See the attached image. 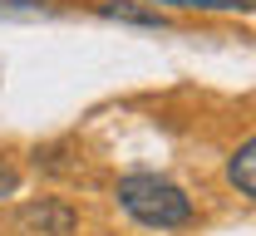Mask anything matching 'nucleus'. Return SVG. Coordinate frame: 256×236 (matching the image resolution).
Wrapping results in <instances>:
<instances>
[{
  "label": "nucleus",
  "mask_w": 256,
  "mask_h": 236,
  "mask_svg": "<svg viewBox=\"0 0 256 236\" xmlns=\"http://www.w3.org/2000/svg\"><path fill=\"white\" fill-rule=\"evenodd\" d=\"M114 197H118V207H124L138 227H148V232H178V227H188L192 217H197L192 197L172 177H158V172H128V177H118Z\"/></svg>",
  "instance_id": "f257e3e1"
},
{
  "label": "nucleus",
  "mask_w": 256,
  "mask_h": 236,
  "mask_svg": "<svg viewBox=\"0 0 256 236\" xmlns=\"http://www.w3.org/2000/svg\"><path fill=\"white\" fill-rule=\"evenodd\" d=\"M20 227L30 236H74L79 217H74V207L60 202V197H40V202H30L20 212Z\"/></svg>",
  "instance_id": "f03ea898"
},
{
  "label": "nucleus",
  "mask_w": 256,
  "mask_h": 236,
  "mask_svg": "<svg viewBox=\"0 0 256 236\" xmlns=\"http://www.w3.org/2000/svg\"><path fill=\"white\" fill-rule=\"evenodd\" d=\"M226 177H232V187H236L242 197H256V138H246V143L232 153Z\"/></svg>",
  "instance_id": "7ed1b4c3"
},
{
  "label": "nucleus",
  "mask_w": 256,
  "mask_h": 236,
  "mask_svg": "<svg viewBox=\"0 0 256 236\" xmlns=\"http://www.w3.org/2000/svg\"><path fill=\"white\" fill-rule=\"evenodd\" d=\"M98 15H108V20H128V25H148V30H162V15H158V10H138V5H124V0H104Z\"/></svg>",
  "instance_id": "20e7f679"
},
{
  "label": "nucleus",
  "mask_w": 256,
  "mask_h": 236,
  "mask_svg": "<svg viewBox=\"0 0 256 236\" xmlns=\"http://www.w3.org/2000/svg\"><path fill=\"white\" fill-rule=\"evenodd\" d=\"M158 5V0H153ZM162 5H188V10H246V0H162Z\"/></svg>",
  "instance_id": "39448f33"
},
{
  "label": "nucleus",
  "mask_w": 256,
  "mask_h": 236,
  "mask_svg": "<svg viewBox=\"0 0 256 236\" xmlns=\"http://www.w3.org/2000/svg\"><path fill=\"white\" fill-rule=\"evenodd\" d=\"M15 192H20V168H10V163L0 158V202L15 197Z\"/></svg>",
  "instance_id": "423d86ee"
}]
</instances>
